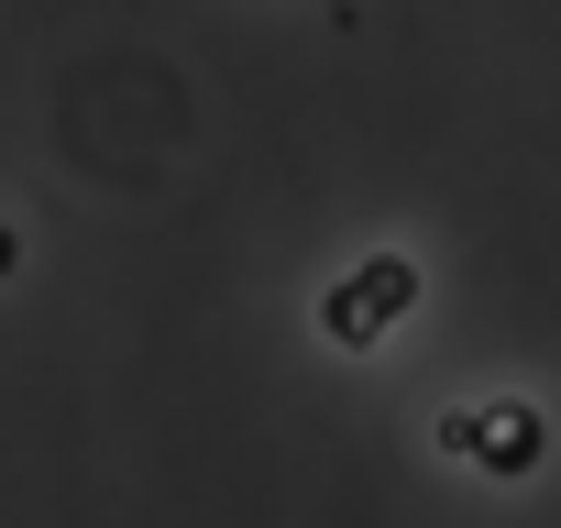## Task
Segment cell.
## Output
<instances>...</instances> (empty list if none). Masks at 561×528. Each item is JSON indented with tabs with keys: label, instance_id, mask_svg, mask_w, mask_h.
Listing matches in <instances>:
<instances>
[{
	"label": "cell",
	"instance_id": "cell-1",
	"mask_svg": "<svg viewBox=\"0 0 561 528\" xmlns=\"http://www.w3.org/2000/svg\"><path fill=\"white\" fill-rule=\"evenodd\" d=\"M408 309H419V264H408V253H364L353 276L320 298V331H331L342 353H364V342H386Z\"/></svg>",
	"mask_w": 561,
	"mask_h": 528
},
{
	"label": "cell",
	"instance_id": "cell-3",
	"mask_svg": "<svg viewBox=\"0 0 561 528\" xmlns=\"http://www.w3.org/2000/svg\"><path fill=\"white\" fill-rule=\"evenodd\" d=\"M12 264H23V231H12V220H0V287H12Z\"/></svg>",
	"mask_w": 561,
	"mask_h": 528
},
{
	"label": "cell",
	"instance_id": "cell-2",
	"mask_svg": "<svg viewBox=\"0 0 561 528\" xmlns=\"http://www.w3.org/2000/svg\"><path fill=\"white\" fill-rule=\"evenodd\" d=\"M440 451H451V462H484V473H528V462L550 451V429H539V408H528V397H495V408L440 418Z\"/></svg>",
	"mask_w": 561,
	"mask_h": 528
}]
</instances>
